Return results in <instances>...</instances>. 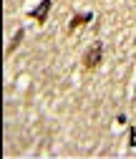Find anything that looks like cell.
<instances>
[{"mask_svg":"<svg viewBox=\"0 0 136 159\" xmlns=\"http://www.w3.org/2000/svg\"><path fill=\"white\" fill-rule=\"evenodd\" d=\"M101 61H103V43H93V46L83 53V66H86L88 71H93Z\"/></svg>","mask_w":136,"mask_h":159,"instance_id":"6da1fadb","label":"cell"},{"mask_svg":"<svg viewBox=\"0 0 136 159\" xmlns=\"http://www.w3.org/2000/svg\"><path fill=\"white\" fill-rule=\"evenodd\" d=\"M50 5H53V0H41L33 10H28V18H33V20H38V23H46L48 13H50Z\"/></svg>","mask_w":136,"mask_h":159,"instance_id":"7a4b0ae2","label":"cell"},{"mask_svg":"<svg viewBox=\"0 0 136 159\" xmlns=\"http://www.w3.org/2000/svg\"><path fill=\"white\" fill-rule=\"evenodd\" d=\"M88 20H93V13H78V15H73L71 18V23H68V30H76V28H81V25H86Z\"/></svg>","mask_w":136,"mask_h":159,"instance_id":"3957f363","label":"cell"},{"mask_svg":"<svg viewBox=\"0 0 136 159\" xmlns=\"http://www.w3.org/2000/svg\"><path fill=\"white\" fill-rule=\"evenodd\" d=\"M23 35H25V30H23V28H18V30H15V35H13V41H10V46H8V53H13V51H15L18 46H20Z\"/></svg>","mask_w":136,"mask_h":159,"instance_id":"277c9868","label":"cell"},{"mask_svg":"<svg viewBox=\"0 0 136 159\" xmlns=\"http://www.w3.org/2000/svg\"><path fill=\"white\" fill-rule=\"evenodd\" d=\"M129 144H131V147L136 149V126H134V129L129 131Z\"/></svg>","mask_w":136,"mask_h":159,"instance_id":"5b68a950","label":"cell"},{"mask_svg":"<svg viewBox=\"0 0 136 159\" xmlns=\"http://www.w3.org/2000/svg\"><path fill=\"white\" fill-rule=\"evenodd\" d=\"M134 96H136V86H134Z\"/></svg>","mask_w":136,"mask_h":159,"instance_id":"8992f818","label":"cell"}]
</instances>
